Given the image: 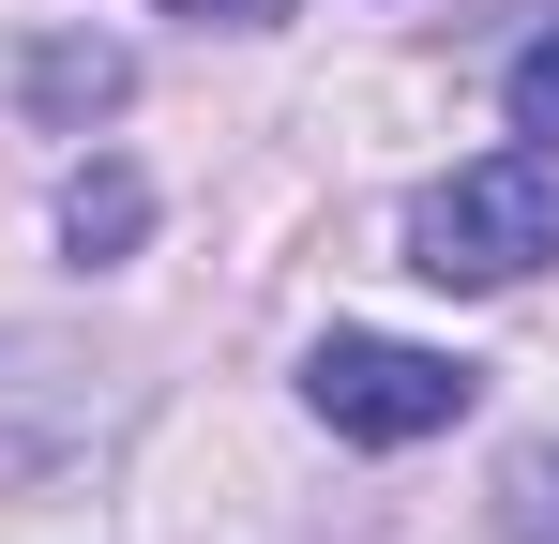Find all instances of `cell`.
<instances>
[{"label":"cell","instance_id":"obj_4","mask_svg":"<svg viewBox=\"0 0 559 544\" xmlns=\"http://www.w3.org/2000/svg\"><path fill=\"white\" fill-rule=\"evenodd\" d=\"M31 106H46V121H106V106H121V91H136V61H121V46H31Z\"/></svg>","mask_w":559,"mask_h":544},{"label":"cell","instance_id":"obj_5","mask_svg":"<svg viewBox=\"0 0 559 544\" xmlns=\"http://www.w3.org/2000/svg\"><path fill=\"white\" fill-rule=\"evenodd\" d=\"M499 544H559V439H530L499 469Z\"/></svg>","mask_w":559,"mask_h":544},{"label":"cell","instance_id":"obj_7","mask_svg":"<svg viewBox=\"0 0 559 544\" xmlns=\"http://www.w3.org/2000/svg\"><path fill=\"white\" fill-rule=\"evenodd\" d=\"M167 15H212V31H273L287 0H167Z\"/></svg>","mask_w":559,"mask_h":544},{"label":"cell","instance_id":"obj_2","mask_svg":"<svg viewBox=\"0 0 559 544\" xmlns=\"http://www.w3.org/2000/svg\"><path fill=\"white\" fill-rule=\"evenodd\" d=\"M468 393H484V378H468L454 348H408V333H318V348H302V409H318L333 439H364V453L454 439Z\"/></svg>","mask_w":559,"mask_h":544},{"label":"cell","instance_id":"obj_3","mask_svg":"<svg viewBox=\"0 0 559 544\" xmlns=\"http://www.w3.org/2000/svg\"><path fill=\"white\" fill-rule=\"evenodd\" d=\"M136 227H152V181H136V167H121V152H92V167H76V181H61V243H76V258H136Z\"/></svg>","mask_w":559,"mask_h":544},{"label":"cell","instance_id":"obj_6","mask_svg":"<svg viewBox=\"0 0 559 544\" xmlns=\"http://www.w3.org/2000/svg\"><path fill=\"white\" fill-rule=\"evenodd\" d=\"M499 106H514V137H530V152H559V31H530V46H514Z\"/></svg>","mask_w":559,"mask_h":544},{"label":"cell","instance_id":"obj_1","mask_svg":"<svg viewBox=\"0 0 559 544\" xmlns=\"http://www.w3.org/2000/svg\"><path fill=\"white\" fill-rule=\"evenodd\" d=\"M559 258V152H484V167L408 197V272L424 287H530Z\"/></svg>","mask_w":559,"mask_h":544}]
</instances>
